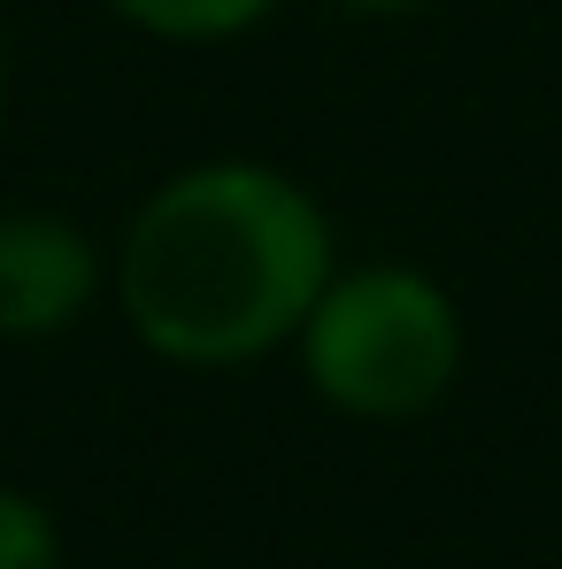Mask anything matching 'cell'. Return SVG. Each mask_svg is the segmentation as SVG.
Instances as JSON below:
<instances>
[{
  "instance_id": "1",
  "label": "cell",
  "mask_w": 562,
  "mask_h": 569,
  "mask_svg": "<svg viewBox=\"0 0 562 569\" xmlns=\"http://www.w3.org/2000/svg\"><path fill=\"white\" fill-rule=\"evenodd\" d=\"M332 270L339 239L324 200L293 170L247 154L170 170L108 247V292L131 339L200 378L293 347Z\"/></svg>"
},
{
  "instance_id": "2",
  "label": "cell",
  "mask_w": 562,
  "mask_h": 569,
  "mask_svg": "<svg viewBox=\"0 0 562 569\" xmlns=\"http://www.w3.org/2000/svg\"><path fill=\"white\" fill-rule=\"evenodd\" d=\"M463 308L416 262H339L293 331L300 385L347 423H416L463 378Z\"/></svg>"
},
{
  "instance_id": "3",
  "label": "cell",
  "mask_w": 562,
  "mask_h": 569,
  "mask_svg": "<svg viewBox=\"0 0 562 569\" xmlns=\"http://www.w3.org/2000/svg\"><path fill=\"white\" fill-rule=\"evenodd\" d=\"M108 292V254L86 223L55 208H8L0 216V339L39 347L93 316Z\"/></svg>"
},
{
  "instance_id": "4",
  "label": "cell",
  "mask_w": 562,
  "mask_h": 569,
  "mask_svg": "<svg viewBox=\"0 0 562 569\" xmlns=\"http://www.w3.org/2000/svg\"><path fill=\"white\" fill-rule=\"evenodd\" d=\"M100 8L162 47H224V39H247L255 23H270L285 0H100Z\"/></svg>"
},
{
  "instance_id": "5",
  "label": "cell",
  "mask_w": 562,
  "mask_h": 569,
  "mask_svg": "<svg viewBox=\"0 0 562 569\" xmlns=\"http://www.w3.org/2000/svg\"><path fill=\"white\" fill-rule=\"evenodd\" d=\"M0 569H62V523L23 485H0Z\"/></svg>"
},
{
  "instance_id": "6",
  "label": "cell",
  "mask_w": 562,
  "mask_h": 569,
  "mask_svg": "<svg viewBox=\"0 0 562 569\" xmlns=\"http://www.w3.org/2000/svg\"><path fill=\"white\" fill-rule=\"evenodd\" d=\"M339 16H416L424 0H332Z\"/></svg>"
},
{
  "instance_id": "7",
  "label": "cell",
  "mask_w": 562,
  "mask_h": 569,
  "mask_svg": "<svg viewBox=\"0 0 562 569\" xmlns=\"http://www.w3.org/2000/svg\"><path fill=\"white\" fill-rule=\"evenodd\" d=\"M0 100H8V23H0Z\"/></svg>"
}]
</instances>
